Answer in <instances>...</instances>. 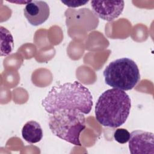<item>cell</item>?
<instances>
[{
	"instance_id": "obj_1",
	"label": "cell",
	"mask_w": 154,
	"mask_h": 154,
	"mask_svg": "<svg viewBox=\"0 0 154 154\" xmlns=\"http://www.w3.org/2000/svg\"><path fill=\"white\" fill-rule=\"evenodd\" d=\"M93 105V96L90 90L78 81L52 87L42 101V105L49 114L69 109L87 114Z\"/></svg>"
},
{
	"instance_id": "obj_2",
	"label": "cell",
	"mask_w": 154,
	"mask_h": 154,
	"mask_svg": "<svg viewBox=\"0 0 154 154\" xmlns=\"http://www.w3.org/2000/svg\"><path fill=\"white\" fill-rule=\"evenodd\" d=\"M131 107V99L125 91L114 88L108 89L97 99L96 119L103 126L117 128L126 121Z\"/></svg>"
},
{
	"instance_id": "obj_3",
	"label": "cell",
	"mask_w": 154,
	"mask_h": 154,
	"mask_svg": "<svg viewBox=\"0 0 154 154\" xmlns=\"http://www.w3.org/2000/svg\"><path fill=\"white\" fill-rule=\"evenodd\" d=\"M49 127L56 137L80 146L79 136L85 128L84 114L76 109L58 110L50 114Z\"/></svg>"
},
{
	"instance_id": "obj_4",
	"label": "cell",
	"mask_w": 154,
	"mask_h": 154,
	"mask_svg": "<svg viewBox=\"0 0 154 154\" xmlns=\"http://www.w3.org/2000/svg\"><path fill=\"white\" fill-rule=\"evenodd\" d=\"M103 75L107 85L123 91L132 89L140 80L137 64L128 58H119L111 62Z\"/></svg>"
},
{
	"instance_id": "obj_5",
	"label": "cell",
	"mask_w": 154,
	"mask_h": 154,
	"mask_svg": "<svg viewBox=\"0 0 154 154\" xmlns=\"http://www.w3.org/2000/svg\"><path fill=\"white\" fill-rule=\"evenodd\" d=\"M128 141L131 154L154 153V134L152 132L134 131L130 134Z\"/></svg>"
},
{
	"instance_id": "obj_6",
	"label": "cell",
	"mask_w": 154,
	"mask_h": 154,
	"mask_svg": "<svg viewBox=\"0 0 154 154\" xmlns=\"http://www.w3.org/2000/svg\"><path fill=\"white\" fill-rule=\"evenodd\" d=\"M91 7L99 18L112 21L122 14L125 2L123 1H91Z\"/></svg>"
},
{
	"instance_id": "obj_7",
	"label": "cell",
	"mask_w": 154,
	"mask_h": 154,
	"mask_svg": "<svg viewBox=\"0 0 154 154\" xmlns=\"http://www.w3.org/2000/svg\"><path fill=\"white\" fill-rule=\"evenodd\" d=\"M24 16L28 22L33 26L43 23L50 14L49 5L43 1H30L23 9Z\"/></svg>"
},
{
	"instance_id": "obj_8",
	"label": "cell",
	"mask_w": 154,
	"mask_h": 154,
	"mask_svg": "<svg viewBox=\"0 0 154 154\" xmlns=\"http://www.w3.org/2000/svg\"><path fill=\"white\" fill-rule=\"evenodd\" d=\"M22 135L23 139L29 143H38L43 137L42 128L38 122L34 120L29 121L23 126Z\"/></svg>"
},
{
	"instance_id": "obj_9",
	"label": "cell",
	"mask_w": 154,
	"mask_h": 154,
	"mask_svg": "<svg viewBox=\"0 0 154 154\" xmlns=\"http://www.w3.org/2000/svg\"><path fill=\"white\" fill-rule=\"evenodd\" d=\"M1 29V56H7L13 51L14 47L13 37L10 32L3 26Z\"/></svg>"
},
{
	"instance_id": "obj_10",
	"label": "cell",
	"mask_w": 154,
	"mask_h": 154,
	"mask_svg": "<svg viewBox=\"0 0 154 154\" xmlns=\"http://www.w3.org/2000/svg\"><path fill=\"white\" fill-rule=\"evenodd\" d=\"M114 138L117 142L120 144H125L129 141L130 133L126 129L119 128L114 132Z\"/></svg>"
},
{
	"instance_id": "obj_11",
	"label": "cell",
	"mask_w": 154,
	"mask_h": 154,
	"mask_svg": "<svg viewBox=\"0 0 154 154\" xmlns=\"http://www.w3.org/2000/svg\"><path fill=\"white\" fill-rule=\"evenodd\" d=\"M88 1H61V2L69 7H78L87 4Z\"/></svg>"
}]
</instances>
